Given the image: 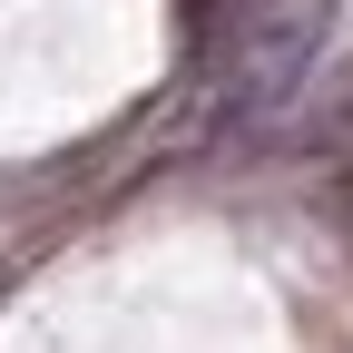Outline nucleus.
<instances>
[{
  "label": "nucleus",
  "instance_id": "f257e3e1",
  "mask_svg": "<svg viewBox=\"0 0 353 353\" xmlns=\"http://www.w3.org/2000/svg\"><path fill=\"white\" fill-rule=\"evenodd\" d=\"M334 0H216V108L226 118H275L294 108L304 69L324 50Z\"/></svg>",
  "mask_w": 353,
  "mask_h": 353
},
{
  "label": "nucleus",
  "instance_id": "f03ea898",
  "mask_svg": "<svg viewBox=\"0 0 353 353\" xmlns=\"http://www.w3.org/2000/svg\"><path fill=\"white\" fill-rule=\"evenodd\" d=\"M187 10H196V20H206V0H187Z\"/></svg>",
  "mask_w": 353,
  "mask_h": 353
}]
</instances>
